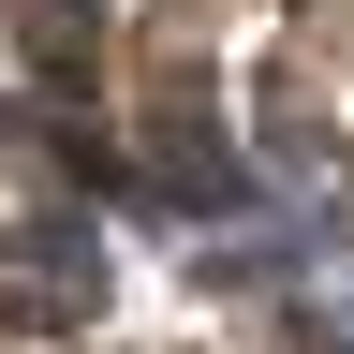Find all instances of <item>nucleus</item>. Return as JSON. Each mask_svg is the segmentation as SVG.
Here are the masks:
<instances>
[{
    "mask_svg": "<svg viewBox=\"0 0 354 354\" xmlns=\"http://www.w3.org/2000/svg\"><path fill=\"white\" fill-rule=\"evenodd\" d=\"M88 310H104V251L59 236V221H0V325L59 339V325H88Z\"/></svg>",
    "mask_w": 354,
    "mask_h": 354,
    "instance_id": "nucleus-1",
    "label": "nucleus"
}]
</instances>
